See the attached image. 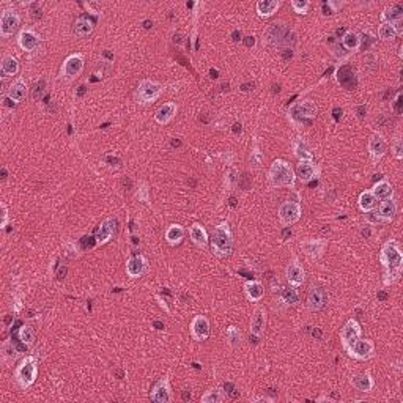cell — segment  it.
<instances>
[{
	"mask_svg": "<svg viewBox=\"0 0 403 403\" xmlns=\"http://www.w3.org/2000/svg\"><path fill=\"white\" fill-rule=\"evenodd\" d=\"M381 263L384 266V284H392L394 281L398 279L401 272V263H403V255L397 241L391 240L388 241L383 249H381Z\"/></svg>",
	"mask_w": 403,
	"mask_h": 403,
	"instance_id": "1",
	"label": "cell"
},
{
	"mask_svg": "<svg viewBox=\"0 0 403 403\" xmlns=\"http://www.w3.org/2000/svg\"><path fill=\"white\" fill-rule=\"evenodd\" d=\"M268 180L272 188H295L296 175L290 162L285 159H276L269 167Z\"/></svg>",
	"mask_w": 403,
	"mask_h": 403,
	"instance_id": "2",
	"label": "cell"
},
{
	"mask_svg": "<svg viewBox=\"0 0 403 403\" xmlns=\"http://www.w3.org/2000/svg\"><path fill=\"white\" fill-rule=\"evenodd\" d=\"M211 249L214 252V255L224 259L229 257L232 254L233 249V236L230 232V225L227 222H221L216 225L211 233Z\"/></svg>",
	"mask_w": 403,
	"mask_h": 403,
	"instance_id": "3",
	"label": "cell"
},
{
	"mask_svg": "<svg viewBox=\"0 0 403 403\" xmlns=\"http://www.w3.org/2000/svg\"><path fill=\"white\" fill-rule=\"evenodd\" d=\"M36 376H38V359L35 356L24 358L14 372L16 381L22 389L30 388L36 381Z\"/></svg>",
	"mask_w": 403,
	"mask_h": 403,
	"instance_id": "4",
	"label": "cell"
},
{
	"mask_svg": "<svg viewBox=\"0 0 403 403\" xmlns=\"http://www.w3.org/2000/svg\"><path fill=\"white\" fill-rule=\"evenodd\" d=\"M162 93V87L161 84L155 82V81H142L136 90V101L139 104H150L156 101Z\"/></svg>",
	"mask_w": 403,
	"mask_h": 403,
	"instance_id": "5",
	"label": "cell"
},
{
	"mask_svg": "<svg viewBox=\"0 0 403 403\" xmlns=\"http://www.w3.org/2000/svg\"><path fill=\"white\" fill-rule=\"evenodd\" d=\"M21 25V17L14 10H4V13L0 14V35L4 38L11 36Z\"/></svg>",
	"mask_w": 403,
	"mask_h": 403,
	"instance_id": "6",
	"label": "cell"
},
{
	"mask_svg": "<svg viewBox=\"0 0 403 403\" xmlns=\"http://www.w3.org/2000/svg\"><path fill=\"white\" fill-rule=\"evenodd\" d=\"M301 205L298 202H284V204L279 207V219H281V224L284 227H288V225H293L295 222L299 221L301 217Z\"/></svg>",
	"mask_w": 403,
	"mask_h": 403,
	"instance_id": "7",
	"label": "cell"
},
{
	"mask_svg": "<svg viewBox=\"0 0 403 403\" xmlns=\"http://www.w3.org/2000/svg\"><path fill=\"white\" fill-rule=\"evenodd\" d=\"M84 69V57L82 54H72L66 57L62 66V76L65 79H74L82 72Z\"/></svg>",
	"mask_w": 403,
	"mask_h": 403,
	"instance_id": "8",
	"label": "cell"
},
{
	"mask_svg": "<svg viewBox=\"0 0 403 403\" xmlns=\"http://www.w3.org/2000/svg\"><path fill=\"white\" fill-rule=\"evenodd\" d=\"M373 351H375V346L370 340L367 339H358L351 343V346L348 348V355L356 358V359H361V361H365V359H370L373 356Z\"/></svg>",
	"mask_w": 403,
	"mask_h": 403,
	"instance_id": "9",
	"label": "cell"
},
{
	"mask_svg": "<svg viewBox=\"0 0 403 403\" xmlns=\"http://www.w3.org/2000/svg\"><path fill=\"white\" fill-rule=\"evenodd\" d=\"M362 334V329H361V324L356 321V320H348L345 323V326L342 327V333H340V339H342V345L343 348L348 351V348L351 346V343L358 340Z\"/></svg>",
	"mask_w": 403,
	"mask_h": 403,
	"instance_id": "10",
	"label": "cell"
},
{
	"mask_svg": "<svg viewBox=\"0 0 403 403\" xmlns=\"http://www.w3.org/2000/svg\"><path fill=\"white\" fill-rule=\"evenodd\" d=\"M191 334L195 340L204 342L210 337V321L205 315H195L191 321Z\"/></svg>",
	"mask_w": 403,
	"mask_h": 403,
	"instance_id": "11",
	"label": "cell"
},
{
	"mask_svg": "<svg viewBox=\"0 0 403 403\" xmlns=\"http://www.w3.org/2000/svg\"><path fill=\"white\" fill-rule=\"evenodd\" d=\"M285 276H287V281L291 287H299L304 284V279H306V271L302 268V265L298 262V259H295L293 262L288 263L287 266V271H285Z\"/></svg>",
	"mask_w": 403,
	"mask_h": 403,
	"instance_id": "12",
	"label": "cell"
},
{
	"mask_svg": "<svg viewBox=\"0 0 403 403\" xmlns=\"http://www.w3.org/2000/svg\"><path fill=\"white\" fill-rule=\"evenodd\" d=\"M17 44L22 50H27V52H33L40 46V35L35 33L32 29H24L17 35Z\"/></svg>",
	"mask_w": 403,
	"mask_h": 403,
	"instance_id": "13",
	"label": "cell"
},
{
	"mask_svg": "<svg viewBox=\"0 0 403 403\" xmlns=\"http://www.w3.org/2000/svg\"><path fill=\"white\" fill-rule=\"evenodd\" d=\"M150 398L155 403H169L172 401V391L167 378H161V380L155 384V388L151 389Z\"/></svg>",
	"mask_w": 403,
	"mask_h": 403,
	"instance_id": "14",
	"label": "cell"
},
{
	"mask_svg": "<svg viewBox=\"0 0 403 403\" xmlns=\"http://www.w3.org/2000/svg\"><path fill=\"white\" fill-rule=\"evenodd\" d=\"M296 178L302 183H309L314 178H317L318 175V167L315 166L314 161H299L298 167H296Z\"/></svg>",
	"mask_w": 403,
	"mask_h": 403,
	"instance_id": "15",
	"label": "cell"
},
{
	"mask_svg": "<svg viewBox=\"0 0 403 403\" xmlns=\"http://www.w3.org/2000/svg\"><path fill=\"white\" fill-rule=\"evenodd\" d=\"M115 221L114 219H106L99 224V227L95 232V241L98 244H106L112 240L114 233H115Z\"/></svg>",
	"mask_w": 403,
	"mask_h": 403,
	"instance_id": "16",
	"label": "cell"
},
{
	"mask_svg": "<svg viewBox=\"0 0 403 403\" xmlns=\"http://www.w3.org/2000/svg\"><path fill=\"white\" fill-rule=\"evenodd\" d=\"M369 153L372 156L373 161H378V159H381L386 153V142L383 139L381 134H372L370 139H369Z\"/></svg>",
	"mask_w": 403,
	"mask_h": 403,
	"instance_id": "17",
	"label": "cell"
},
{
	"mask_svg": "<svg viewBox=\"0 0 403 403\" xmlns=\"http://www.w3.org/2000/svg\"><path fill=\"white\" fill-rule=\"evenodd\" d=\"M326 301H327V295L323 288H320V287L310 288V291L307 295V307L312 312L321 310L326 304Z\"/></svg>",
	"mask_w": 403,
	"mask_h": 403,
	"instance_id": "18",
	"label": "cell"
},
{
	"mask_svg": "<svg viewBox=\"0 0 403 403\" xmlns=\"http://www.w3.org/2000/svg\"><path fill=\"white\" fill-rule=\"evenodd\" d=\"M265 324H266V312L262 307H257L250 318V336L259 339L265 331Z\"/></svg>",
	"mask_w": 403,
	"mask_h": 403,
	"instance_id": "19",
	"label": "cell"
},
{
	"mask_svg": "<svg viewBox=\"0 0 403 403\" xmlns=\"http://www.w3.org/2000/svg\"><path fill=\"white\" fill-rule=\"evenodd\" d=\"M291 112H293V115H298L299 118H312V117L317 115L318 107H317V104L314 103V101L304 99V101H299V103H296L291 107Z\"/></svg>",
	"mask_w": 403,
	"mask_h": 403,
	"instance_id": "20",
	"label": "cell"
},
{
	"mask_svg": "<svg viewBox=\"0 0 403 403\" xmlns=\"http://www.w3.org/2000/svg\"><path fill=\"white\" fill-rule=\"evenodd\" d=\"M145 271H146V260L142 255L136 254L134 257L128 259V262H126V272H128V276L133 277V279L143 276Z\"/></svg>",
	"mask_w": 403,
	"mask_h": 403,
	"instance_id": "21",
	"label": "cell"
},
{
	"mask_svg": "<svg viewBox=\"0 0 403 403\" xmlns=\"http://www.w3.org/2000/svg\"><path fill=\"white\" fill-rule=\"evenodd\" d=\"M285 33H287V29L284 27L282 24H271L269 27L266 29L265 32V38H263V43L266 44H277L281 43L284 38H285Z\"/></svg>",
	"mask_w": 403,
	"mask_h": 403,
	"instance_id": "22",
	"label": "cell"
},
{
	"mask_svg": "<svg viewBox=\"0 0 403 403\" xmlns=\"http://www.w3.org/2000/svg\"><path fill=\"white\" fill-rule=\"evenodd\" d=\"M326 247V241L323 240H306L301 243V249L304 250V254L309 255L310 259H317L320 257Z\"/></svg>",
	"mask_w": 403,
	"mask_h": 403,
	"instance_id": "23",
	"label": "cell"
},
{
	"mask_svg": "<svg viewBox=\"0 0 403 403\" xmlns=\"http://www.w3.org/2000/svg\"><path fill=\"white\" fill-rule=\"evenodd\" d=\"M176 111H178V107H176L175 103H164L162 106H159V109H158L156 114H155L156 123H159V124H167L169 121H172V120L175 118Z\"/></svg>",
	"mask_w": 403,
	"mask_h": 403,
	"instance_id": "24",
	"label": "cell"
},
{
	"mask_svg": "<svg viewBox=\"0 0 403 403\" xmlns=\"http://www.w3.org/2000/svg\"><path fill=\"white\" fill-rule=\"evenodd\" d=\"M378 217L381 221L388 222V221H392L397 214V204L395 200L391 197V198H386V200H381L380 207H378Z\"/></svg>",
	"mask_w": 403,
	"mask_h": 403,
	"instance_id": "25",
	"label": "cell"
},
{
	"mask_svg": "<svg viewBox=\"0 0 403 403\" xmlns=\"http://www.w3.org/2000/svg\"><path fill=\"white\" fill-rule=\"evenodd\" d=\"M189 235H191V240L195 246L198 247H207L208 243H210V238H208V233L207 230L202 227L200 224H194L191 229H189Z\"/></svg>",
	"mask_w": 403,
	"mask_h": 403,
	"instance_id": "26",
	"label": "cell"
},
{
	"mask_svg": "<svg viewBox=\"0 0 403 403\" xmlns=\"http://www.w3.org/2000/svg\"><path fill=\"white\" fill-rule=\"evenodd\" d=\"M25 96H27V85H25V82L22 79L14 81L8 88V99L14 101V103H22Z\"/></svg>",
	"mask_w": 403,
	"mask_h": 403,
	"instance_id": "27",
	"label": "cell"
},
{
	"mask_svg": "<svg viewBox=\"0 0 403 403\" xmlns=\"http://www.w3.org/2000/svg\"><path fill=\"white\" fill-rule=\"evenodd\" d=\"M351 384L355 389H358L359 392H370L375 386L373 378L369 373H361V375H355L351 378Z\"/></svg>",
	"mask_w": 403,
	"mask_h": 403,
	"instance_id": "28",
	"label": "cell"
},
{
	"mask_svg": "<svg viewBox=\"0 0 403 403\" xmlns=\"http://www.w3.org/2000/svg\"><path fill=\"white\" fill-rule=\"evenodd\" d=\"M186 235V230H185V227L178 225V224H172L167 227V230H166V240L169 244L175 246V244H180L183 241Z\"/></svg>",
	"mask_w": 403,
	"mask_h": 403,
	"instance_id": "29",
	"label": "cell"
},
{
	"mask_svg": "<svg viewBox=\"0 0 403 403\" xmlns=\"http://www.w3.org/2000/svg\"><path fill=\"white\" fill-rule=\"evenodd\" d=\"M244 291H246V296L254 301V302H259L263 296H265V288L263 285L259 282V281H249L244 284Z\"/></svg>",
	"mask_w": 403,
	"mask_h": 403,
	"instance_id": "30",
	"label": "cell"
},
{
	"mask_svg": "<svg viewBox=\"0 0 403 403\" xmlns=\"http://www.w3.org/2000/svg\"><path fill=\"white\" fill-rule=\"evenodd\" d=\"M293 151H295V156L299 159V161H314V153L312 150L309 148V145L302 140V139H296L295 143H293Z\"/></svg>",
	"mask_w": 403,
	"mask_h": 403,
	"instance_id": "31",
	"label": "cell"
},
{
	"mask_svg": "<svg viewBox=\"0 0 403 403\" xmlns=\"http://www.w3.org/2000/svg\"><path fill=\"white\" fill-rule=\"evenodd\" d=\"M401 19H403V8L400 5H391V7L384 8V11L381 14L383 24H397V22H401Z\"/></svg>",
	"mask_w": 403,
	"mask_h": 403,
	"instance_id": "32",
	"label": "cell"
},
{
	"mask_svg": "<svg viewBox=\"0 0 403 403\" xmlns=\"http://www.w3.org/2000/svg\"><path fill=\"white\" fill-rule=\"evenodd\" d=\"M279 8H281V2H277V0H260L257 4V13L262 17L272 16Z\"/></svg>",
	"mask_w": 403,
	"mask_h": 403,
	"instance_id": "33",
	"label": "cell"
},
{
	"mask_svg": "<svg viewBox=\"0 0 403 403\" xmlns=\"http://www.w3.org/2000/svg\"><path fill=\"white\" fill-rule=\"evenodd\" d=\"M0 69L4 76H16L19 72V62L13 56H4L0 62Z\"/></svg>",
	"mask_w": 403,
	"mask_h": 403,
	"instance_id": "34",
	"label": "cell"
},
{
	"mask_svg": "<svg viewBox=\"0 0 403 403\" xmlns=\"http://www.w3.org/2000/svg\"><path fill=\"white\" fill-rule=\"evenodd\" d=\"M392 186L388 180H381L378 181L373 189H372V194L378 198V200H386V198H391L392 197Z\"/></svg>",
	"mask_w": 403,
	"mask_h": 403,
	"instance_id": "35",
	"label": "cell"
},
{
	"mask_svg": "<svg viewBox=\"0 0 403 403\" xmlns=\"http://www.w3.org/2000/svg\"><path fill=\"white\" fill-rule=\"evenodd\" d=\"M91 32H93V22L90 19L82 16L74 22V33L78 36L84 38V36H88Z\"/></svg>",
	"mask_w": 403,
	"mask_h": 403,
	"instance_id": "36",
	"label": "cell"
},
{
	"mask_svg": "<svg viewBox=\"0 0 403 403\" xmlns=\"http://www.w3.org/2000/svg\"><path fill=\"white\" fill-rule=\"evenodd\" d=\"M378 205V198L372 194V191H365L359 195V208L367 213V211H372L373 208H376Z\"/></svg>",
	"mask_w": 403,
	"mask_h": 403,
	"instance_id": "37",
	"label": "cell"
},
{
	"mask_svg": "<svg viewBox=\"0 0 403 403\" xmlns=\"http://www.w3.org/2000/svg\"><path fill=\"white\" fill-rule=\"evenodd\" d=\"M342 46L346 50H358L361 47V36L356 32H345L342 36Z\"/></svg>",
	"mask_w": 403,
	"mask_h": 403,
	"instance_id": "38",
	"label": "cell"
},
{
	"mask_svg": "<svg viewBox=\"0 0 403 403\" xmlns=\"http://www.w3.org/2000/svg\"><path fill=\"white\" fill-rule=\"evenodd\" d=\"M17 337H19V342L25 346H32L33 342H35V333L30 326H21L19 331H17Z\"/></svg>",
	"mask_w": 403,
	"mask_h": 403,
	"instance_id": "39",
	"label": "cell"
},
{
	"mask_svg": "<svg viewBox=\"0 0 403 403\" xmlns=\"http://www.w3.org/2000/svg\"><path fill=\"white\" fill-rule=\"evenodd\" d=\"M378 35L383 41H392L398 36L397 30L392 24H381L380 27H378Z\"/></svg>",
	"mask_w": 403,
	"mask_h": 403,
	"instance_id": "40",
	"label": "cell"
},
{
	"mask_svg": "<svg viewBox=\"0 0 403 403\" xmlns=\"http://www.w3.org/2000/svg\"><path fill=\"white\" fill-rule=\"evenodd\" d=\"M2 359L5 361V362H13L14 361V358H16V353H17V348L13 345V342H10V340H5L4 343H2Z\"/></svg>",
	"mask_w": 403,
	"mask_h": 403,
	"instance_id": "41",
	"label": "cell"
},
{
	"mask_svg": "<svg viewBox=\"0 0 403 403\" xmlns=\"http://www.w3.org/2000/svg\"><path fill=\"white\" fill-rule=\"evenodd\" d=\"M227 340H229L230 346H233V348H236L241 343V333L238 327H235V326L227 327Z\"/></svg>",
	"mask_w": 403,
	"mask_h": 403,
	"instance_id": "42",
	"label": "cell"
},
{
	"mask_svg": "<svg viewBox=\"0 0 403 403\" xmlns=\"http://www.w3.org/2000/svg\"><path fill=\"white\" fill-rule=\"evenodd\" d=\"M291 8L298 14H306L310 8V2H307V0H291Z\"/></svg>",
	"mask_w": 403,
	"mask_h": 403,
	"instance_id": "43",
	"label": "cell"
},
{
	"mask_svg": "<svg viewBox=\"0 0 403 403\" xmlns=\"http://www.w3.org/2000/svg\"><path fill=\"white\" fill-rule=\"evenodd\" d=\"M282 298L284 301L287 302V304H295V302H298L299 296H298V291L295 287H288L282 291Z\"/></svg>",
	"mask_w": 403,
	"mask_h": 403,
	"instance_id": "44",
	"label": "cell"
},
{
	"mask_svg": "<svg viewBox=\"0 0 403 403\" xmlns=\"http://www.w3.org/2000/svg\"><path fill=\"white\" fill-rule=\"evenodd\" d=\"M221 400H222V394L217 389L208 391L204 397H202V401L204 403H219Z\"/></svg>",
	"mask_w": 403,
	"mask_h": 403,
	"instance_id": "45",
	"label": "cell"
},
{
	"mask_svg": "<svg viewBox=\"0 0 403 403\" xmlns=\"http://www.w3.org/2000/svg\"><path fill=\"white\" fill-rule=\"evenodd\" d=\"M392 155L395 156V159H401L403 158V143L400 137H395L394 143H392Z\"/></svg>",
	"mask_w": 403,
	"mask_h": 403,
	"instance_id": "46",
	"label": "cell"
},
{
	"mask_svg": "<svg viewBox=\"0 0 403 403\" xmlns=\"http://www.w3.org/2000/svg\"><path fill=\"white\" fill-rule=\"evenodd\" d=\"M250 162L254 164L255 167L260 166V162H262V153L259 151V148H254V151L250 153Z\"/></svg>",
	"mask_w": 403,
	"mask_h": 403,
	"instance_id": "47",
	"label": "cell"
},
{
	"mask_svg": "<svg viewBox=\"0 0 403 403\" xmlns=\"http://www.w3.org/2000/svg\"><path fill=\"white\" fill-rule=\"evenodd\" d=\"M365 221H367L369 224H380V222H383L380 217H378L376 213H372V211H367V213H365Z\"/></svg>",
	"mask_w": 403,
	"mask_h": 403,
	"instance_id": "48",
	"label": "cell"
},
{
	"mask_svg": "<svg viewBox=\"0 0 403 403\" xmlns=\"http://www.w3.org/2000/svg\"><path fill=\"white\" fill-rule=\"evenodd\" d=\"M0 210H2V222H0V227H2V229H5L7 224H8V210H7L5 204L0 205Z\"/></svg>",
	"mask_w": 403,
	"mask_h": 403,
	"instance_id": "49",
	"label": "cell"
},
{
	"mask_svg": "<svg viewBox=\"0 0 403 403\" xmlns=\"http://www.w3.org/2000/svg\"><path fill=\"white\" fill-rule=\"evenodd\" d=\"M85 91H87V87L82 84V85H79L78 87V91H76V98H82L84 95H85Z\"/></svg>",
	"mask_w": 403,
	"mask_h": 403,
	"instance_id": "50",
	"label": "cell"
},
{
	"mask_svg": "<svg viewBox=\"0 0 403 403\" xmlns=\"http://www.w3.org/2000/svg\"><path fill=\"white\" fill-rule=\"evenodd\" d=\"M66 266H60L59 268V271H57V279H63V277L66 276Z\"/></svg>",
	"mask_w": 403,
	"mask_h": 403,
	"instance_id": "51",
	"label": "cell"
},
{
	"mask_svg": "<svg viewBox=\"0 0 403 403\" xmlns=\"http://www.w3.org/2000/svg\"><path fill=\"white\" fill-rule=\"evenodd\" d=\"M240 90L244 91V93H247V91H250V90H254V84H244V85H241Z\"/></svg>",
	"mask_w": 403,
	"mask_h": 403,
	"instance_id": "52",
	"label": "cell"
},
{
	"mask_svg": "<svg viewBox=\"0 0 403 403\" xmlns=\"http://www.w3.org/2000/svg\"><path fill=\"white\" fill-rule=\"evenodd\" d=\"M244 43H246L247 47H250V46L255 44V40H254V36H246V38H244Z\"/></svg>",
	"mask_w": 403,
	"mask_h": 403,
	"instance_id": "53",
	"label": "cell"
},
{
	"mask_svg": "<svg viewBox=\"0 0 403 403\" xmlns=\"http://www.w3.org/2000/svg\"><path fill=\"white\" fill-rule=\"evenodd\" d=\"M288 236H291V230H290V227H285L282 232V240H287Z\"/></svg>",
	"mask_w": 403,
	"mask_h": 403,
	"instance_id": "54",
	"label": "cell"
},
{
	"mask_svg": "<svg viewBox=\"0 0 403 403\" xmlns=\"http://www.w3.org/2000/svg\"><path fill=\"white\" fill-rule=\"evenodd\" d=\"M376 298H378V301H386V299H388V293H384V291H378Z\"/></svg>",
	"mask_w": 403,
	"mask_h": 403,
	"instance_id": "55",
	"label": "cell"
},
{
	"mask_svg": "<svg viewBox=\"0 0 403 403\" xmlns=\"http://www.w3.org/2000/svg\"><path fill=\"white\" fill-rule=\"evenodd\" d=\"M181 398H183L185 401L191 400V392H189V391H183V395H181Z\"/></svg>",
	"mask_w": 403,
	"mask_h": 403,
	"instance_id": "56",
	"label": "cell"
},
{
	"mask_svg": "<svg viewBox=\"0 0 403 403\" xmlns=\"http://www.w3.org/2000/svg\"><path fill=\"white\" fill-rule=\"evenodd\" d=\"M232 36H233V41H240V40H241V32H238V30H235V32H233V35H232Z\"/></svg>",
	"mask_w": 403,
	"mask_h": 403,
	"instance_id": "57",
	"label": "cell"
},
{
	"mask_svg": "<svg viewBox=\"0 0 403 403\" xmlns=\"http://www.w3.org/2000/svg\"><path fill=\"white\" fill-rule=\"evenodd\" d=\"M224 389H225V392H227V394H230V392L233 391V386H232L230 383H227V384L224 386Z\"/></svg>",
	"mask_w": 403,
	"mask_h": 403,
	"instance_id": "58",
	"label": "cell"
},
{
	"mask_svg": "<svg viewBox=\"0 0 403 403\" xmlns=\"http://www.w3.org/2000/svg\"><path fill=\"white\" fill-rule=\"evenodd\" d=\"M241 130H243V128H241V124H240V123H235V124H233V131H235L236 134L241 133Z\"/></svg>",
	"mask_w": 403,
	"mask_h": 403,
	"instance_id": "59",
	"label": "cell"
},
{
	"mask_svg": "<svg viewBox=\"0 0 403 403\" xmlns=\"http://www.w3.org/2000/svg\"><path fill=\"white\" fill-rule=\"evenodd\" d=\"M155 326H156V329H164V323H161V321H155Z\"/></svg>",
	"mask_w": 403,
	"mask_h": 403,
	"instance_id": "60",
	"label": "cell"
},
{
	"mask_svg": "<svg viewBox=\"0 0 403 403\" xmlns=\"http://www.w3.org/2000/svg\"><path fill=\"white\" fill-rule=\"evenodd\" d=\"M151 25H153V22H150V21H145V22H143V27H145V29H150Z\"/></svg>",
	"mask_w": 403,
	"mask_h": 403,
	"instance_id": "61",
	"label": "cell"
},
{
	"mask_svg": "<svg viewBox=\"0 0 403 403\" xmlns=\"http://www.w3.org/2000/svg\"><path fill=\"white\" fill-rule=\"evenodd\" d=\"M362 235H364V236H369V235H370V230H369V229H364V230H362Z\"/></svg>",
	"mask_w": 403,
	"mask_h": 403,
	"instance_id": "62",
	"label": "cell"
},
{
	"mask_svg": "<svg viewBox=\"0 0 403 403\" xmlns=\"http://www.w3.org/2000/svg\"><path fill=\"white\" fill-rule=\"evenodd\" d=\"M2 178H7V169H2Z\"/></svg>",
	"mask_w": 403,
	"mask_h": 403,
	"instance_id": "63",
	"label": "cell"
}]
</instances>
